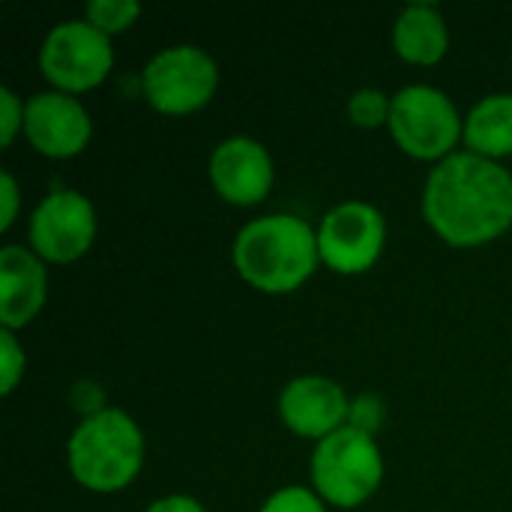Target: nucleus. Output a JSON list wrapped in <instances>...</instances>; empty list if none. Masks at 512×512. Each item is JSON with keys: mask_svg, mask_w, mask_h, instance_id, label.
Instances as JSON below:
<instances>
[{"mask_svg": "<svg viewBox=\"0 0 512 512\" xmlns=\"http://www.w3.org/2000/svg\"><path fill=\"white\" fill-rule=\"evenodd\" d=\"M423 219L456 249L498 240L512 228V174L471 150L447 156L426 180Z\"/></svg>", "mask_w": 512, "mask_h": 512, "instance_id": "obj_1", "label": "nucleus"}, {"mask_svg": "<svg viewBox=\"0 0 512 512\" xmlns=\"http://www.w3.org/2000/svg\"><path fill=\"white\" fill-rule=\"evenodd\" d=\"M237 273L264 294L297 291L318 267V231L300 216L276 213L240 228L231 249Z\"/></svg>", "mask_w": 512, "mask_h": 512, "instance_id": "obj_2", "label": "nucleus"}, {"mask_svg": "<svg viewBox=\"0 0 512 512\" xmlns=\"http://www.w3.org/2000/svg\"><path fill=\"white\" fill-rule=\"evenodd\" d=\"M66 462L84 489L99 495L120 492L141 474L144 432L126 411L105 408L93 417H84L72 432Z\"/></svg>", "mask_w": 512, "mask_h": 512, "instance_id": "obj_3", "label": "nucleus"}, {"mask_svg": "<svg viewBox=\"0 0 512 512\" xmlns=\"http://www.w3.org/2000/svg\"><path fill=\"white\" fill-rule=\"evenodd\" d=\"M384 480V456L375 435L345 426L318 441L312 453V486L324 504L354 510L366 504Z\"/></svg>", "mask_w": 512, "mask_h": 512, "instance_id": "obj_4", "label": "nucleus"}, {"mask_svg": "<svg viewBox=\"0 0 512 512\" xmlns=\"http://www.w3.org/2000/svg\"><path fill=\"white\" fill-rule=\"evenodd\" d=\"M390 135L414 159L444 162L465 135V120L453 99L429 84L402 87L390 105Z\"/></svg>", "mask_w": 512, "mask_h": 512, "instance_id": "obj_5", "label": "nucleus"}, {"mask_svg": "<svg viewBox=\"0 0 512 512\" xmlns=\"http://www.w3.org/2000/svg\"><path fill=\"white\" fill-rule=\"evenodd\" d=\"M111 66V36L96 30L87 18L54 24L39 48V72L54 84V90L69 96L99 87Z\"/></svg>", "mask_w": 512, "mask_h": 512, "instance_id": "obj_6", "label": "nucleus"}, {"mask_svg": "<svg viewBox=\"0 0 512 512\" xmlns=\"http://www.w3.org/2000/svg\"><path fill=\"white\" fill-rule=\"evenodd\" d=\"M147 102L168 117L201 111L219 87L216 60L198 45H171L150 57L141 75Z\"/></svg>", "mask_w": 512, "mask_h": 512, "instance_id": "obj_7", "label": "nucleus"}, {"mask_svg": "<svg viewBox=\"0 0 512 512\" xmlns=\"http://www.w3.org/2000/svg\"><path fill=\"white\" fill-rule=\"evenodd\" d=\"M387 243V222L378 207L366 201H345L333 207L318 228L321 261L342 273L357 276L378 264Z\"/></svg>", "mask_w": 512, "mask_h": 512, "instance_id": "obj_8", "label": "nucleus"}, {"mask_svg": "<svg viewBox=\"0 0 512 512\" xmlns=\"http://www.w3.org/2000/svg\"><path fill=\"white\" fill-rule=\"evenodd\" d=\"M96 240V207L75 189L51 192L30 216V246L45 264H72Z\"/></svg>", "mask_w": 512, "mask_h": 512, "instance_id": "obj_9", "label": "nucleus"}, {"mask_svg": "<svg viewBox=\"0 0 512 512\" xmlns=\"http://www.w3.org/2000/svg\"><path fill=\"white\" fill-rule=\"evenodd\" d=\"M24 135L36 153L48 159H72L90 144L93 123L78 96L45 90L27 99Z\"/></svg>", "mask_w": 512, "mask_h": 512, "instance_id": "obj_10", "label": "nucleus"}, {"mask_svg": "<svg viewBox=\"0 0 512 512\" xmlns=\"http://www.w3.org/2000/svg\"><path fill=\"white\" fill-rule=\"evenodd\" d=\"M279 417L294 435L324 441L348 426L351 402L336 381L321 375H303L282 390Z\"/></svg>", "mask_w": 512, "mask_h": 512, "instance_id": "obj_11", "label": "nucleus"}, {"mask_svg": "<svg viewBox=\"0 0 512 512\" xmlns=\"http://www.w3.org/2000/svg\"><path fill=\"white\" fill-rule=\"evenodd\" d=\"M210 183L228 204H261L273 189V159L255 138H225L210 156Z\"/></svg>", "mask_w": 512, "mask_h": 512, "instance_id": "obj_12", "label": "nucleus"}, {"mask_svg": "<svg viewBox=\"0 0 512 512\" xmlns=\"http://www.w3.org/2000/svg\"><path fill=\"white\" fill-rule=\"evenodd\" d=\"M48 300L45 261L24 246L0 249V324L3 330L27 327Z\"/></svg>", "mask_w": 512, "mask_h": 512, "instance_id": "obj_13", "label": "nucleus"}, {"mask_svg": "<svg viewBox=\"0 0 512 512\" xmlns=\"http://www.w3.org/2000/svg\"><path fill=\"white\" fill-rule=\"evenodd\" d=\"M393 48L414 66H435L450 48V30L438 6L411 3L393 24Z\"/></svg>", "mask_w": 512, "mask_h": 512, "instance_id": "obj_14", "label": "nucleus"}, {"mask_svg": "<svg viewBox=\"0 0 512 512\" xmlns=\"http://www.w3.org/2000/svg\"><path fill=\"white\" fill-rule=\"evenodd\" d=\"M465 144L483 159L512 156V93H492L465 117Z\"/></svg>", "mask_w": 512, "mask_h": 512, "instance_id": "obj_15", "label": "nucleus"}, {"mask_svg": "<svg viewBox=\"0 0 512 512\" xmlns=\"http://www.w3.org/2000/svg\"><path fill=\"white\" fill-rule=\"evenodd\" d=\"M141 15V6L135 0H90L87 3V21L102 30L105 36L129 30Z\"/></svg>", "mask_w": 512, "mask_h": 512, "instance_id": "obj_16", "label": "nucleus"}, {"mask_svg": "<svg viewBox=\"0 0 512 512\" xmlns=\"http://www.w3.org/2000/svg\"><path fill=\"white\" fill-rule=\"evenodd\" d=\"M390 105H393V96H387L384 90L360 87L348 99V117L360 129H378V126L390 123Z\"/></svg>", "mask_w": 512, "mask_h": 512, "instance_id": "obj_17", "label": "nucleus"}, {"mask_svg": "<svg viewBox=\"0 0 512 512\" xmlns=\"http://www.w3.org/2000/svg\"><path fill=\"white\" fill-rule=\"evenodd\" d=\"M261 512H327L324 501L312 492V489H303V486H288V489H279L273 492Z\"/></svg>", "mask_w": 512, "mask_h": 512, "instance_id": "obj_18", "label": "nucleus"}, {"mask_svg": "<svg viewBox=\"0 0 512 512\" xmlns=\"http://www.w3.org/2000/svg\"><path fill=\"white\" fill-rule=\"evenodd\" d=\"M24 348L18 345L15 333L12 330H0V369H3V384H0V393L9 396L21 375H24Z\"/></svg>", "mask_w": 512, "mask_h": 512, "instance_id": "obj_19", "label": "nucleus"}, {"mask_svg": "<svg viewBox=\"0 0 512 512\" xmlns=\"http://www.w3.org/2000/svg\"><path fill=\"white\" fill-rule=\"evenodd\" d=\"M24 108L27 102H21L9 87H0V144L3 147H9L15 135L24 129Z\"/></svg>", "mask_w": 512, "mask_h": 512, "instance_id": "obj_20", "label": "nucleus"}, {"mask_svg": "<svg viewBox=\"0 0 512 512\" xmlns=\"http://www.w3.org/2000/svg\"><path fill=\"white\" fill-rule=\"evenodd\" d=\"M378 423H381V405H378L375 396H363V399H357V402L351 405V420H348V426L375 435Z\"/></svg>", "mask_w": 512, "mask_h": 512, "instance_id": "obj_21", "label": "nucleus"}, {"mask_svg": "<svg viewBox=\"0 0 512 512\" xmlns=\"http://www.w3.org/2000/svg\"><path fill=\"white\" fill-rule=\"evenodd\" d=\"M0 201H3V210H0V231H9L15 216H18V183L9 171L0 174Z\"/></svg>", "mask_w": 512, "mask_h": 512, "instance_id": "obj_22", "label": "nucleus"}, {"mask_svg": "<svg viewBox=\"0 0 512 512\" xmlns=\"http://www.w3.org/2000/svg\"><path fill=\"white\" fill-rule=\"evenodd\" d=\"M147 512H207L195 498L189 495H168V498H159L153 501Z\"/></svg>", "mask_w": 512, "mask_h": 512, "instance_id": "obj_23", "label": "nucleus"}]
</instances>
